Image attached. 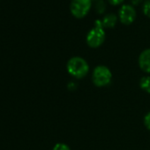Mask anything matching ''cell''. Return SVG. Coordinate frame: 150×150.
I'll use <instances>...</instances> for the list:
<instances>
[{"label":"cell","mask_w":150,"mask_h":150,"mask_svg":"<svg viewBox=\"0 0 150 150\" xmlns=\"http://www.w3.org/2000/svg\"><path fill=\"white\" fill-rule=\"evenodd\" d=\"M66 69L68 73L76 79H82L89 71V65L88 62L81 57H72L67 64Z\"/></svg>","instance_id":"cell-1"},{"label":"cell","mask_w":150,"mask_h":150,"mask_svg":"<svg viewBox=\"0 0 150 150\" xmlns=\"http://www.w3.org/2000/svg\"><path fill=\"white\" fill-rule=\"evenodd\" d=\"M112 80L111 71L105 65H97L95 67L92 74V81L95 86L103 88L110 84Z\"/></svg>","instance_id":"cell-2"},{"label":"cell","mask_w":150,"mask_h":150,"mask_svg":"<svg viewBox=\"0 0 150 150\" xmlns=\"http://www.w3.org/2000/svg\"><path fill=\"white\" fill-rule=\"evenodd\" d=\"M105 37H106V35H105V31L103 28L96 26L88 33L86 41L89 47L98 48L103 43Z\"/></svg>","instance_id":"cell-3"},{"label":"cell","mask_w":150,"mask_h":150,"mask_svg":"<svg viewBox=\"0 0 150 150\" xmlns=\"http://www.w3.org/2000/svg\"><path fill=\"white\" fill-rule=\"evenodd\" d=\"M91 0H71V13L77 18H82L88 14L91 8Z\"/></svg>","instance_id":"cell-4"},{"label":"cell","mask_w":150,"mask_h":150,"mask_svg":"<svg viewBox=\"0 0 150 150\" xmlns=\"http://www.w3.org/2000/svg\"><path fill=\"white\" fill-rule=\"evenodd\" d=\"M120 21L125 25H129L133 22L136 17V11L132 5H123L118 12Z\"/></svg>","instance_id":"cell-5"},{"label":"cell","mask_w":150,"mask_h":150,"mask_svg":"<svg viewBox=\"0 0 150 150\" xmlns=\"http://www.w3.org/2000/svg\"><path fill=\"white\" fill-rule=\"evenodd\" d=\"M139 66L144 72L150 74V49H146L139 54Z\"/></svg>","instance_id":"cell-6"},{"label":"cell","mask_w":150,"mask_h":150,"mask_svg":"<svg viewBox=\"0 0 150 150\" xmlns=\"http://www.w3.org/2000/svg\"><path fill=\"white\" fill-rule=\"evenodd\" d=\"M117 21V16L115 13H109L105 14L104 17L103 18L102 23H103V27H106V28H113L116 25Z\"/></svg>","instance_id":"cell-7"},{"label":"cell","mask_w":150,"mask_h":150,"mask_svg":"<svg viewBox=\"0 0 150 150\" xmlns=\"http://www.w3.org/2000/svg\"><path fill=\"white\" fill-rule=\"evenodd\" d=\"M139 87L142 90L150 94V76L142 77L139 81Z\"/></svg>","instance_id":"cell-8"},{"label":"cell","mask_w":150,"mask_h":150,"mask_svg":"<svg viewBox=\"0 0 150 150\" xmlns=\"http://www.w3.org/2000/svg\"><path fill=\"white\" fill-rule=\"evenodd\" d=\"M142 11L146 16L150 17V0H146V1H144L142 5Z\"/></svg>","instance_id":"cell-9"},{"label":"cell","mask_w":150,"mask_h":150,"mask_svg":"<svg viewBox=\"0 0 150 150\" xmlns=\"http://www.w3.org/2000/svg\"><path fill=\"white\" fill-rule=\"evenodd\" d=\"M105 8H106V6L103 0H99V1L96 4V9L97 13H103L105 11Z\"/></svg>","instance_id":"cell-10"},{"label":"cell","mask_w":150,"mask_h":150,"mask_svg":"<svg viewBox=\"0 0 150 150\" xmlns=\"http://www.w3.org/2000/svg\"><path fill=\"white\" fill-rule=\"evenodd\" d=\"M52 150H71V148L64 143H57L54 146Z\"/></svg>","instance_id":"cell-11"},{"label":"cell","mask_w":150,"mask_h":150,"mask_svg":"<svg viewBox=\"0 0 150 150\" xmlns=\"http://www.w3.org/2000/svg\"><path fill=\"white\" fill-rule=\"evenodd\" d=\"M144 125L146 128L150 131V111L147 112L144 117Z\"/></svg>","instance_id":"cell-12"},{"label":"cell","mask_w":150,"mask_h":150,"mask_svg":"<svg viewBox=\"0 0 150 150\" xmlns=\"http://www.w3.org/2000/svg\"><path fill=\"white\" fill-rule=\"evenodd\" d=\"M108 1L111 4V5H114V6H117V5H119L121 4L124 0H108Z\"/></svg>","instance_id":"cell-13"},{"label":"cell","mask_w":150,"mask_h":150,"mask_svg":"<svg viewBox=\"0 0 150 150\" xmlns=\"http://www.w3.org/2000/svg\"><path fill=\"white\" fill-rule=\"evenodd\" d=\"M142 0H131V2L133 4V5H139Z\"/></svg>","instance_id":"cell-14"}]
</instances>
